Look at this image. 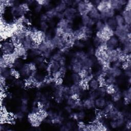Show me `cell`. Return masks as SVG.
<instances>
[{
  "instance_id": "1",
  "label": "cell",
  "mask_w": 131,
  "mask_h": 131,
  "mask_svg": "<svg viewBox=\"0 0 131 131\" xmlns=\"http://www.w3.org/2000/svg\"><path fill=\"white\" fill-rule=\"evenodd\" d=\"M16 46L11 39H6L2 41L1 45V54L10 55L15 53Z\"/></svg>"
},
{
  "instance_id": "2",
  "label": "cell",
  "mask_w": 131,
  "mask_h": 131,
  "mask_svg": "<svg viewBox=\"0 0 131 131\" xmlns=\"http://www.w3.org/2000/svg\"><path fill=\"white\" fill-rule=\"evenodd\" d=\"M94 6L91 1H79L76 8L78 13L81 16L84 14H88L89 12Z\"/></svg>"
},
{
  "instance_id": "3",
  "label": "cell",
  "mask_w": 131,
  "mask_h": 131,
  "mask_svg": "<svg viewBox=\"0 0 131 131\" xmlns=\"http://www.w3.org/2000/svg\"><path fill=\"white\" fill-rule=\"evenodd\" d=\"M78 12L76 8L73 7H68L63 12L64 18L72 23L73 20L77 17Z\"/></svg>"
},
{
  "instance_id": "4",
  "label": "cell",
  "mask_w": 131,
  "mask_h": 131,
  "mask_svg": "<svg viewBox=\"0 0 131 131\" xmlns=\"http://www.w3.org/2000/svg\"><path fill=\"white\" fill-rule=\"evenodd\" d=\"M119 42L118 38L116 36L114 35L110 37L105 41L106 50H111L118 48Z\"/></svg>"
},
{
  "instance_id": "5",
  "label": "cell",
  "mask_w": 131,
  "mask_h": 131,
  "mask_svg": "<svg viewBox=\"0 0 131 131\" xmlns=\"http://www.w3.org/2000/svg\"><path fill=\"white\" fill-rule=\"evenodd\" d=\"M31 34L26 35L23 40V42L21 44V46L27 51L32 49L35 45H35Z\"/></svg>"
},
{
  "instance_id": "6",
  "label": "cell",
  "mask_w": 131,
  "mask_h": 131,
  "mask_svg": "<svg viewBox=\"0 0 131 131\" xmlns=\"http://www.w3.org/2000/svg\"><path fill=\"white\" fill-rule=\"evenodd\" d=\"M99 32L101 34L102 39L105 41H106V40L110 37L114 35V30L111 29L106 25L104 28Z\"/></svg>"
},
{
  "instance_id": "7",
  "label": "cell",
  "mask_w": 131,
  "mask_h": 131,
  "mask_svg": "<svg viewBox=\"0 0 131 131\" xmlns=\"http://www.w3.org/2000/svg\"><path fill=\"white\" fill-rule=\"evenodd\" d=\"M60 67L61 66L58 61L50 60L48 64L47 70L50 74H53L58 71Z\"/></svg>"
},
{
  "instance_id": "8",
  "label": "cell",
  "mask_w": 131,
  "mask_h": 131,
  "mask_svg": "<svg viewBox=\"0 0 131 131\" xmlns=\"http://www.w3.org/2000/svg\"><path fill=\"white\" fill-rule=\"evenodd\" d=\"M96 7L100 13L103 12L106 10L112 8L111 1H100L99 4L97 5Z\"/></svg>"
},
{
  "instance_id": "9",
  "label": "cell",
  "mask_w": 131,
  "mask_h": 131,
  "mask_svg": "<svg viewBox=\"0 0 131 131\" xmlns=\"http://www.w3.org/2000/svg\"><path fill=\"white\" fill-rule=\"evenodd\" d=\"M12 70L10 67L8 66H1V77L5 79H7L10 77L12 75Z\"/></svg>"
},
{
  "instance_id": "10",
  "label": "cell",
  "mask_w": 131,
  "mask_h": 131,
  "mask_svg": "<svg viewBox=\"0 0 131 131\" xmlns=\"http://www.w3.org/2000/svg\"><path fill=\"white\" fill-rule=\"evenodd\" d=\"M100 86V83L99 80L93 77L88 83V88L92 91H96Z\"/></svg>"
},
{
  "instance_id": "11",
  "label": "cell",
  "mask_w": 131,
  "mask_h": 131,
  "mask_svg": "<svg viewBox=\"0 0 131 131\" xmlns=\"http://www.w3.org/2000/svg\"><path fill=\"white\" fill-rule=\"evenodd\" d=\"M81 19L82 26H88L89 27L92 28L94 25H95L96 21L91 18L88 14H84L81 16Z\"/></svg>"
},
{
  "instance_id": "12",
  "label": "cell",
  "mask_w": 131,
  "mask_h": 131,
  "mask_svg": "<svg viewBox=\"0 0 131 131\" xmlns=\"http://www.w3.org/2000/svg\"><path fill=\"white\" fill-rule=\"evenodd\" d=\"M70 91L72 95H75L79 97V96L82 94L84 89L82 88L80 84H73L71 86H70Z\"/></svg>"
},
{
  "instance_id": "13",
  "label": "cell",
  "mask_w": 131,
  "mask_h": 131,
  "mask_svg": "<svg viewBox=\"0 0 131 131\" xmlns=\"http://www.w3.org/2000/svg\"><path fill=\"white\" fill-rule=\"evenodd\" d=\"M88 15L91 18L94 20L96 22L100 20V13L98 11L95 6H94L89 12Z\"/></svg>"
},
{
  "instance_id": "14",
  "label": "cell",
  "mask_w": 131,
  "mask_h": 131,
  "mask_svg": "<svg viewBox=\"0 0 131 131\" xmlns=\"http://www.w3.org/2000/svg\"><path fill=\"white\" fill-rule=\"evenodd\" d=\"M107 101L104 98V97H99L94 100L95 107L99 110L102 109L104 106L106 105Z\"/></svg>"
},
{
  "instance_id": "15",
  "label": "cell",
  "mask_w": 131,
  "mask_h": 131,
  "mask_svg": "<svg viewBox=\"0 0 131 131\" xmlns=\"http://www.w3.org/2000/svg\"><path fill=\"white\" fill-rule=\"evenodd\" d=\"M71 23H72L67 20L66 19L63 18L59 20L57 24V27L60 29L63 32L66 29L72 27Z\"/></svg>"
},
{
  "instance_id": "16",
  "label": "cell",
  "mask_w": 131,
  "mask_h": 131,
  "mask_svg": "<svg viewBox=\"0 0 131 131\" xmlns=\"http://www.w3.org/2000/svg\"><path fill=\"white\" fill-rule=\"evenodd\" d=\"M82 104L83 108L87 110H91L95 108L94 100L89 97L85 99L82 101Z\"/></svg>"
},
{
  "instance_id": "17",
  "label": "cell",
  "mask_w": 131,
  "mask_h": 131,
  "mask_svg": "<svg viewBox=\"0 0 131 131\" xmlns=\"http://www.w3.org/2000/svg\"><path fill=\"white\" fill-rule=\"evenodd\" d=\"M68 7L66 1H61L55 7V10L58 13H63Z\"/></svg>"
},
{
  "instance_id": "18",
  "label": "cell",
  "mask_w": 131,
  "mask_h": 131,
  "mask_svg": "<svg viewBox=\"0 0 131 131\" xmlns=\"http://www.w3.org/2000/svg\"><path fill=\"white\" fill-rule=\"evenodd\" d=\"M115 107L114 104L111 102H107L106 105L104 106V107L100 110V113L103 115H104L106 116L107 114Z\"/></svg>"
},
{
  "instance_id": "19",
  "label": "cell",
  "mask_w": 131,
  "mask_h": 131,
  "mask_svg": "<svg viewBox=\"0 0 131 131\" xmlns=\"http://www.w3.org/2000/svg\"><path fill=\"white\" fill-rule=\"evenodd\" d=\"M122 93V97L124 98V102L126 104H128L130 102L131 89L129 87L127 90L124 91Z\"/></svg>"
},
{
  "instance_id": "20",
  "label": "cell",
  "mask_w": 131,
  "mask_h": 131,
  "mask_svg": "<svg viewBox=\"0 0 131 131\" xmlns=\"http://www.w3.org/2000/svg\"><path fill=\"white\" fill-rule=\"evenodd\" d=\"M122 16L125 24L130 25L131 21V11H127L125 10H123L121 14Z\"/></svg>"
},
{
  "instance_id": "21",
  "label": "cell",
  "mask_w": 131,
  "mask_h": 131,
  "mask_svg": "<svg viewBox=\"0 0 131 131\" xmlns=\"http://www.w3.org/2000/svg\"><path fill=\"white\" fill-rule=\"evenodd\" d=\"M105 24L106 26H107L111 29H113V30H115V29L116 28V27L118 26L114 17L107 19L105 21Z\"/></svg>"
},
{
  "instance_id": "22",
  "label": "cell",
  "mask_w": 131,
  "mask_h": 131,
  "mask_svg": "<svg viewBox=\"0 0 131 131\" xmlns=\"http://www.w3.org/2000/svg\"><path fill=\"white\" fill-rule=\"evenodd\" d=\"M71 79L74 84H80L83 79L79 73H73L71 75Z\"/></svg>"
},
{
  "instance_id": "23",
  "label": "cell",
  "mask_w": 131,
  "mask_h": 131,
  "mask_svg": "<svg viewBox=\"0 0 131 131\" xmlns=\"http://www.w3.org/2000/svg\"><path fill=\"white\" fill-rule=\"evenodd\" d=\"M111 7L115 11V10L120 11L122 9L123 6L120 4L119 0L111 1Z\"/></svg>"
},
{
  "instance_id": "24",
  "label": "cell",
  "mask_w": 131,
  "mask_h": 131,
  "mask_svg": "<svg viewBox=\"0 0 131 131\" xmlns=\"http://www.w3.org/2000/svg\"><path fill=\"white\" fill-rule=\"evenodd\" d=\"M57 14H58V12L56 11V10H55V8L50 9L45 13V14L46 15V16H47V18H48V19H52V18H53L54 17H56Z\"/></svg>"
},
{
  "instance_id": "25",
  "label": "cell",
  "mask_w": 131,
  "mask_h": 131,
  "mask_svg": "<svg viewBox=\"0 0 131 131\" xmlns=\"http://www.w3.org/2000/svg\"><path fill=\"white\" fill-rule=\"evenodd\" d=\"M122 52L125 54H130L131 51V43L130 41L127 42L122 44V47L121 48Z\"/></svg>"
},
{
  "instance_id": "26",
  "label": "cell",
  "mask_w": 131,
  "mask_h": 131,
  "mask_svg": "<svg viewBox=\"0 0 131 131\" xmlns=\"http://www.w3.org/2000/svg\"><path fill=\"white\" fill-rule=\"evenodd\" d=\"M111 97L113 101L114 102H117L120 100L122 97V92L118 91L117 92H115L111 95Z\"/></svg>"
},
{
  "instance_id": "27",
  "label": "cell",
  "mask_w": 131,
  "mask_h": 131,
  "mask_svg": "<svg viewBox=\"0 0 131 131\" xmlns=\"http://www.w3.org/2000/svg\"><path fill=\"white\" fill-rule=\"evenodd\" d=\"M63 56V54L60 51H58V52L55 53L53 55H52L51 58L49 59L50 60H54L56 61H59Z\"/></svg>"
},
{
  "instance_id": "28",
  "label": "cell",
  "mask_w": 131,
  "mask_h": 131,
  "mask_svg": "<svg viewBox=\"0 0 131 131\" xmlns=\"http://www.w3.org/2000/svg\"><path fill=\"white\" fill-rule=\"evenodd\" d=\"M95 25V29H96V31H101L104 28V27L106 25H105L104 21L99 20L96 22Z\"/></svg>"
},
{
  "instance_id": "29",
  "label": "cell",
  "mask_w": 131,
  "mask_h": 131,
  "mask_svg": "<svg viewBox=\"0 0 131 131\" xmlns=\"http://www.w3.org/2000/svg\"><path fill=\"white\" fill-rule=\"evenodd\" d=\"M96 91L98 94L99 97H104L106 95V88L104 86H100Z\"/></svg>"
},
{
  "instance_id": "30",
  "label": "cell",
  "mask_w": 131,
  "mask_h": 131,
  "mask_svg": "<svg viewBox=\"0 0 131 131\" xmlns=\"http://www.w3.org/2000/svg\"><path fill=\"white\" fill-rule=\"evenodd\" d=\"M114 18L116 21L117 26H122L125 24L124 19L121 14L116 15L114 16Z\"/></svg>"
},
{
  "instance_id": "31",
  "label": "cell",
  "mask_w": 131,
  "mask_h": 131,
  "mask_svg": "<svg viewBox=\"0 0 131 131\" xmlns=\"http://www.w3.org/2000/svg\"><path fill=\"white\" fill-rule=\"evenodd\" d=\"M40 26L41 30L44 32H46L49 28V25L47 21H41L40 23Z\"/></svg>"
},
{
  "instance_id": "32",
  "label": "cell",
  "mask_w": 131,
  "mask_h": 131,
  "mask_svg": "<svg viewBox=\"0 0 131 131\" xmlns=\"http://www.w3.org/2000/svg\"><path fill=\"white\" fill-rule=\"evenodd\" d=\"M77 115H78V118L79 121H82L85 118L86 116L85 113L83 110H80L78 112H77Z\"/></svg>"
},
{
  "instance_id": "33",
  "label": "cell",
  "mask_w": 131,
  "mask_h": 131,
  "mask_svg": "<svg viewBox=\"0 0 131 131\" xmlns=\"http://www.w3.org/2000/svg\"><path fill=\"white\" fill-rule=\"evenodd\" d=\"M45 61V59L41 56H38L35 57L34 60V62L36 64H39L43 62H44Z\"/></svg>"
},
{
  "instance_id": "34",
  "label": "cell",
  "mask_w": 131,
  "mask_h": 131,
  "mask_svg": "<svg viewBox=\"0 0 131 131\" xmlns=\"http://www.w3.org/2000/svg\"><path fill=\"white\" fill-rule=\"evenodd\" d=\"M14 118L15 119L17 120H21L24 117V113L21 112V111L17 112L13 115Z\"/></svg>"
},
{
  "instance_id": "35",
  "label": "cell",
  "mask_w": 131,
  "mask_h": 131,
  "mask_svg": "<svg viewBox=\"0 0 131 131\" xmlns=\"http://www.w3.org/2000/svg\"><path fill=\"white\" fill-rule=\"evenodd\" d=\"M73 46L78 48H82L84 46V44L81 40H76L74 41Z\"/></svg>"
},
{
  "instance_id": "36",
  "label": "cell",
  "mask_w": 131,
  "mask_h": 131,
  "mask_svg": "<svg viewBox=\"0 0 131 131\" xmlns=\"http://www.w3.org/2000/svg\"><path fill=\"white\" fill-rule=\"evenodd\" d=\"M98 97H99V96H98V94L96 90L91 91V92L90 93V95H89V98H90L94 100Z\"/></svg>"
},
{
  "instance_id": "37",
  "label": "cell",
  "mask_w": 131,
  "mask_h": 131,
  "mask_svg": "<svg viewBox=\"0 0 131 131\" xmlns=\"http://www.w3.org/2000/svg\"><path fill=\"white\" fill-rule=\"evenodd\" d=\"M15 84L19 87H23L26 85V82H25L24 81H23L21 79H17L15 82Z\"/></svg>"
},
{
  "instance_id": "38",
  "label": "cell",
  "mask_w": 131,
  "mask_h": 131,
  "mask_svg": "<svg viewBox=\"0 0 131 131\" xmlns=\"http://www.w3.org/2000/svg\"><path fill=\"white\" fill-rule=\"evenodd\" d=\"M124 75L127 76L128 78L130 77L131 76V71H130V67H128L123 69Z\"/></svg>"
},
{
  "instance_id": "39",
  "label": "cell",
  "mask_w": 131,
  "mask_h": 131,
  "mask_svg": "<svg viewBox=\"0 0 131 131\" xmlns=\"http://www.w3.org/2000/svg\"><path fill=\"white\" fill-rule=\"evenodd\" d=\"M20 110L21 112H23L24 113H26L28 112V106L27 104H22L21 103V105L20 107Z\"/></svg>"
},
{
  "instance_id": "40",
  "label": "cell",
  "mask_w": 131,
  "mask_h": 131,
  "mask_svg": "<svg viewBox=\"0 0 131 131\" xmlns=\"http://www.w3.org/2000/svg\"><path fill=\"white\" fill-rule=\"evenodd\" d=\"M66 125L67 126V127L68 128L69 130H71L74 126V122H72V121H69L66 124Z\"/></svg>"
},
{
  "instance_id": "41",
  "label": "cell",
  "mask_w": 131,
  "mask_h": 131,
  "mask_svg": "<svg viewBox=\"0 0 131 131\" xmlns=\"http://www.w3.org/2000/svg\"><path fill=\"white\" fill-rule=\"evenodd\" d=\"M131 1H128L126 4L125 5V8L124 9V10H127V11H131Z\"/></svg>"
},
{
  "instance_id": "42",
  "label": "cell",
  "mask_w": 131,
  "mask_h": 131,
  "mask_svg": "<svg viewBox=\"0 0 131 131\" xmlns=\"http://www.w3.org/2000/svg\"><path fill=\"white\" fill-rule=\"evenodd\" d=\"M43 6H42L41 5H39V4H37L36 6H35V8H34V11L36 13H39L41 11V9H42V8Z\"/></svg>"
},
{
  "instance_id": "43",
  "label": "cell",
  "mask_w": 131,
  "mask_h": 131,
  "mask_svg": "<svg viewBox=\"0 0 131 131\" xmlns=\"http://www.w3.org/2000/svg\"><path fill=\"white\" fill-rule=\"evenodd\" d=\"M60 66H66V59L65 57L63 56L62 58L58 61Z\"/></svg>"
},
{
  "instance_id": "44",
  "label": "cell",
  "mask_w": 131,
  "mask_h": 131,
  "mask_svg": "<svg viewBox=\"0 0 131 131\" xmlns=\"http://www.w3.org/2000/svg\"><path fill=\"white\" fill-rule=\"evenodd\" d=\"M70 117L72 119H73L75 120H78V115H77V113H71V114H70Z\"/></svg>"
},
{
  "instance_id": "45",
  "label": "cell",
  "mask_w": 131,
  "mask_h": 131,
  "mask_svg": "<svg viewBox=\"0 0 131 131\" xmlns=\"http://www.w3.org/2000/svg\"><path fill=\"white\" fill-rule=\"evenodd\" d=\"M125 127L127 129L129 130L130 129V121L129 119H128L127 120H126L125 121Z\"/></svg>"
},
{
  "instance_id": "46",
  "label": "cell",
  "mask_w": 131,
  "mask_h": 131,
  "mask_svg": "<svg viewBox=\"0 0 131 131\" xmlns=\"http://www.w3.org/2000/svg\"><path fill=\"white\" fill-rule=\"evenodd\" d=\"M64 109L66 110V111L69 113V114H71L72 112V108H71V106H70L69 105H67L65 107H64Z\"/></svg>"
},
{
  "instance_id": "47",
  "label": "cell",
  "mask_w": 131,
  "mask_h": 131,
  "mask_svg": "<svg viewBox=\"0 0 131 131\" xmlns=\"http://www.w3.org/2000/svg\"><path fill=\"white\" fill-rule=\"evenodd\" d=\"M119 2H120V4H121L122 6H125V5L126 4L127 2V1H125V0H119Z\"/></svg>"
},
{
  "instance_id": "48",
  "label": "cell",
  "mask_w": 131,
  "mask_h": 131,
  "mask_svg": "<svg viewBox=\"0 0 131 131\" xmlns=\"http://www.w3.org/2000/svg\"><path fill=\"white\" fill-rule=\"evenodd\" d=\"M128 84L130 85V83H131V81H130V77H129L128 79Z\"/></svg>"
}]
</instances>
